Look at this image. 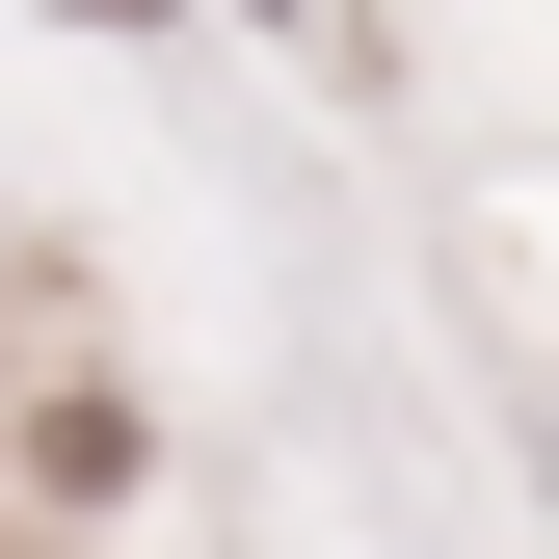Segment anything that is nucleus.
<instances>
[{
	"instance_id": "nucleus-1",
	"label": "nucleus",
	"mask_w": 559,
	"mask_h": 559,
	"mask_svg": "<svg viewBox=\"0 0 559 559\" xmlns=\"http://www.w3.org/2000/svg\"><path fill=\"white\" fill-rule=\"evenodd\" d=\"M81 27H160V0H81ZM214 27H266V0H214Z\"/></svg>"
}]
</instances>
